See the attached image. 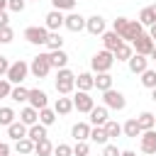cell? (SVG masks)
Masks as SVG:
<instances>
[{
    "label": "cell",
    "instance_id": "obj_14",
    "mask_svg": "<svg viewBox=\"0 0 156 156\" xmlns=\"http://www.w3.org/2000/svg\"><path fill=\"white\" fill-rule=\"evenodd\" d=\"M141 151L144 154H156V132L149 129V132H141Z\"/></svg>",
    "mask_w": 156,
    "mask_h": 156
},
{
    "label": "cell",
    "instance_id": "obj_27",
    "mask_svg": "<svg viewBox=\"0 0 156 156\" xmlns=\"http://www.w3.org/2000/svg\"><path fill=\"white\" fill-rule=\"evenodd\" d=\"M122 132H124L129 139L141 136V127H139V122H136V119H127V122H124V127H122Z\"/></svg>",
    "mask_w": 156,
    "mask_h": 156
},
{
    "label": "cell",
    "instance_id": "obj_22",
    "mask_svg": "<svg viewBox=\"0 0 156 156\" xmlns=\"http://www.w3.org/2000/svg\"><path fill=\"white\" fill-rule=\"evenodd\" d=\"M20 122L27 124V127L37 124V122H39V110H34V107H24V110L20 112Z\"/></svg>",
    "mask_w": 156,
    "mask_h": 156
},
{
    "label": "cell",
    "instance_id": "obj_48",
    "mask_svg": "<svg viewBox=\"0 0 156 156\" xmlns=\"http://www.w3.org/2000/svg\"><path fill=\"white\" fill-rule=\"evenodd\" d=\"M7 22H10V20H7V12L0 10V27H7Z\"/></svg>",
    "mask_w": 156,
    "mask_h": 156
},
{
    "label": "cell",
    "instance_id": "obj_25",
    "mask_svg": "<svg viewBox=\"0 0 156 156\" xmlns=\"http://www.w3.org/2000/svg\"><path fill=\"white\" fill-rule=\"evenodd\" d=\"M27 136L37 144V141H41V139H46V127L41 124V122H37V124H32L29 127V132H27Z\"/></svg>",
    "mask_w": 156,
    "mask_h": 156
},
{
    "label": "cell",
    "instance_id": "obj_40",
    "mask_svg": "<svg viewBox=\"0 0 156 156\" xmlns=\"http://www.w3.org/2000/svg\"><path fill=\"white\" fill-rule=\"evenodd\" d=\"M51 5H54V10H73L76 7V0H51Z\"/></svg>",
    "mask_w": 156,
    "mask_h": 156
},
{
    "label": "cell",
    "instance_id": "obj_26",
    "mask_svg": "<svg viewBox=\"0 0 156 156\" xmlns=\"http://www.w3.org/2000/svg\"><path fill=\"white\" fill-rule=\"evenodd\" d=\"M136 122H139L141 132H149V129H154V127H156V117H154L151 112H141V115L136 117Z\"/></svg>",
    "mask_w": 156,
    "mask_h": 156
},
{
    "label": "cell",
    "instance_id": "obj_29",
    "mask_svg": "<svg viewBox=\"0 0 156 156\" xmlns=\"http://www.w3.org/2000/svg\"><path fill=\"white\" fill-rule=\"evenodd\" d=\"M95 88L102 90V93L110 90V88H112V76H110V73H98V76H95Z\"/></svg>",
    "mask_w": 156,
    "mask_h": 156
},
{
    "label": "cell",
    "instance_id": "obj_54",
    "mask_svg": "<svg viewBox=\"0 0 156 156\" xmlns=\"http://www.w3.org/2000/svg\"><path fill=\"white\" fill-rule=\"evenodd\" d=\"M151 10H154V17H156V5H151Z\"/></svg>",
    "mask_w": 156,
    "mask_h": 156
},
{
    "label": "cell",
    "instance_id": "obj_7",
    "mask_svg": "<svg viewBox=\"0 0 156 156\" xmlns=\"http://www.w3.org/2000/svg\"><path fill=\"white\" fill-rule=\"evenodd\" d=\"M102 100H105V107H112V110H124V107H127L124 95H122L119 90H112V88L102 93Z\"/></svg>",
    "mask_w": 156,
    "mask_h": 156
},
{
    "label": "cell",
    "instance_id": "obj_23",
    "mask_svg": "<svg viewBox=\"0 0 156 156\" xmlns=\"http://www.w3.org/2000/svg\"><path fill=\"white\" fill-rule=\"evenodd\" d=\"M15 151H17V156H29V154H34V141L29 136H24V139L15 141Z\"/></svg>",
    "mask_w": 156,
    "mask_h": 156
},
{
    "label": "cell",
    "instance_id": "obj_49",
    "mask_svg": "<svg viewBox=\"0 0 156 156\" xmlns=\"http://www.w3.org/2000/svg\"><path fill=\"white\" fill-rule=\"evenodd\" d=\"M149 37H151V39H154V44H156V24H151V27H149Z\"/></svg>",
    "mask_w": 156,
    "mask_h": 156
},
{
    "label": "cell",
    "instance_id": "obj_31",
    "mask_svg": "<svg viewBox=\"0 0 156 156\" xmlns=\"http://www.w3.org/2000/svg\"><path fill=\"white\" fill-rule=\"evenodd\" d=\"M141 85L149 88V90L156 88V68H146V71L141 73Z\"/></svg>",
    "mask_w": 156,
    "mask_h": 156
},
{
    "label": "cell",
    "instance_id": "obj_15",
    "mask_svg": "<svg viewBox=\"0 0 156 156\" xmlns=\"http://www.w3.org/2000/svg\"><path fill=\"white\" fill-rule=\"evenodd\" d=\"M102 44H105V49H107V51H112V54H115L124 41H122V37H119L117 32H105V34H102Z\"/></svg>",
    "mask_w": 156,
    "mask_h": 156
},
{
    "label": "cell",
    "instance_id": "obj_44",
    "mask_svg": "<svg viewBox=\"0 0 156 156\" xmlns=\"http://www.w3.org/2000/svg\"><path fill=\"white\" fill-rule=\"evenodd\" d=\"M24 5H27V0H7V7H10L12 12H22Z\"/></svg>",
    "mask_w": 156,
    "mask_h": 156
},
{
    "label": "cell",
    "instance_id": "obj_46",
    "mask_svg": "<svg viewBox=\"0 0 156 156\" xmlns=\"http://www.w3.org/2000/svg\"><path fill=\"white\" fill-rule=\"evenodd\" d=\"M10 61H7V56H0V76H7V71H10Z\"/></svg>",
    "mask_w": 156,
    "mask_h": 156
},
{
    "label": "cell",
    "instance_id": "obj_8",
    "mask_svg": "<svg viewBox=\"0 0 156 156\" xmlns=\"http://www.w3.org/2000/svg\"><path fill=\"white\" fill-rule=\"evenodd\" d=\"M154 39L149 37V34H141L139 39H134L132 41V49L136 51V54H141V56H151V51H154Z\"/></svg>",
    "mask_w": 156,
    "mask_h": 156
},
{
    "label": "cell",
    "instance_id": "obj_50",
    "mask_svg": "<svg viewBox=\"0 0 156 156\" xmlns=\"http://www.w3.org/2000/svg\"><path fill=\"white\" fill-rule=\"evenodd\" d=\"M7 7V0H0V10H5Z\"/></svg>",
    "mask_w": 156,
    "mask_h": 156
},
{
    "label": "cell",
    "instance_id": "obj_32",
    "mask_svg": "<svg viewBox=\"0 0 156 156\" xmlns=\"http://www.w3.org/2000/svg\"><path fill=\"white\" fill-rule=\"evenodd\" d=\"M132 56H134V49H132V44H127V41L115 51V58H117V61H129Z\"/></svg>",
    "mask_w": 156,
    "mask_h": 156
},
{
    "label": "cell",
    "instance_id": "obj_3",
    "mask_svg": "<svg viewBox=\"0 0 156 156\" xmlns=\"http://www.w3.org/2000/svg\"><path fill=\"white\" fill-rule=\"evenodd\" d=\"M73 88H76V73L68 68H61L56 73V90L61 95H68V93H73Z\"/></svg>",
    "mask_w": 156,
    "mask_h": 156
},
{
    "label": "cell",
    "instance_id": "obj_28",
    "mask_svg": "<svg viewBox=\"0 0 156 156\" xmlns=\"http://www.w3.org/2000/svg\"><path fill=\"white\" fill-rule=\"evenodd\" d=\"M34 154H37V156H51V154H54V144L49 141V136L34 144Z\"/></svg>",
    "mask_w": 156,
    "mask_h": 156
},
{
    "label": "cell",
    "instance_id": "obj_42",
    "mask_svg": "<svg viewBox=\"0 0 156 156\" xmlns=\"http://www.w3.org/2000/svg\"><path fill=\"white\" fill-rule=\"evenodd\" d=\"M54 156H73V146L58 144V146H54Z\"/></svg>",
    "mask_w": 156,
    "mask_h": 156
},
{
    "label": "cell",
    "instance_id": "obj_12",
    "mask_svg": "<svg viewBox=\"0 0 156 156\" xmlns=\"http://www.w3.org/2000/svg\"><path fill=\"white\" fill-rule=\"evenodd\" d=\"M63 27H66L68 32H80V29H85V17L78 15V12H71V15L66 17Z\"/></svg>",
    "mask_w": 156,
    "mask_h": 156
},
{
    "label": "cell",
    "instance_id": "obj_1",
    "mask_svg": "<svg viewBox=\"0 0 156 156\" xmlns=\"http://www.w3.org/2000/svg\"><path fill=\"white\" fill-rule=\"evenodd\" d=\"M112 32H117L122 37V41H134L144 34V27L139 20H127V17H117L112 24Z\"/></svg>",
    "mask_w": 156,
    "mask_h": 156
},
{
    "label": "cell",
    "instance_id": "obj_53",
    "mask_svg": "<svg viewBox=\"0 0 156 156\" xmlns=\"http://www.w3.org/2000/svg\"><path fill=\"white\" fill-rule=\"evenodd\" d=\"M151 58H154V61H156V46H154V51H151Z\"/></svg>",
    "mask_w": 156,
    "mask_h": 156
},
{
    "label": "cell",
    "instance_id": "obj_21",
    "mask_svg": "<svg viewBox=\"0 0 156 156\" xmlns=\"http://www.w3.org/2000/svg\"><path fill=\"white\" fill-rule=\"evenodd\" d=\"M76 85H78V90L88 93L90 88H95V76L93 73H78L76 76Z\"/></svg>",
    "mask_w": 156,
    "mask_h": 156
},
{
    "label": "cell",
    "instance_id": "obj_52",
    "mask_svg": "<svg viewBox=\"0 0 156 156\" xmlns=\"http://www.w3.org/2000/svg\"><path fill=\"white\" fill-rule=\"evenodd\" d=\"M151 100H154V102H156V88H154V90H151Z\"/></svg>",
    "mask_w": 156,
    "mask_h": 156
},
{
    "label": "cell",
    "instance_id": "obj_33",
    "mask_svg": "<svg viewBox=\"0 0 156 156\" xmlns=\"http://www.w3.org/2000/svg\"><path fill=\"white\" fill-rule=\"evenodd\" d=\"M10 98H12L15 102H27V100H29V90H27L24 85H15L12 93H10Z\"/></svg>",
    "mask_w": 156,
    "mask_h": 156
},
{
    "label": "cell",
    "instance_id": "obj_11",
    "mask_svg": "<svg viewBox=\"0 0 156 156\" xmlns=\"http://www.w3.org/2000/svg\"><path fill=\"white\" fill-rule=\"evenodd\" d=\"M29 107H34V110H44L46 107V102H49V98H46V93L44 90H39V88H34V90H29Z\"/></svg>",
    "mask_w": 156,
    "mask_h": 156
},
{
    "label": "cell",
    "instance_id": "obj_30",
    "mask_svg": "<svg viewBox=\"0 0 156 156\" xmlns=\"http://www.w3.org/2000/svg\"><path fill=\"white\" fill-rule=\"evenodd\" d=\"M107 139H110V136H107L105 127H93V129H90V141H95V144H102V146H105V144H107Z\"/></svg>",
    "mask_w": 156,
    "mask_h": 156
},
{
    "label": "cell",
    "instance_id": "obj_55",
    "mask_svg": "<svg viewBox=\"0 0 156 156\" xmlns=\"http://www.w3.org/2000/svg\"><path fill=\"white\" fill-rule=\"evenodd\" d=\"M27 2H29V0H27Z\"/></svg>",
    "mask_w": 156,
    "mask_h": 156
},
{
    "label": "cell",
    "instance_id": "obj_24",
    "mask_svg": "<svg viewBox=\"0 0 156 156\" xmlns=\"http://www.w3.org/2000/svg\"><path fill=\"white\" fill-rule=\"evenodd\" d=\"M71 110H76L71 98H56V105H54V112L56 115H68Z\"/></svg>",
    "mask_w": 156,
    "mask_h": 156
},
{
    "label": "cell",
    "instance_id": "obj_9",
    "mask_svg": "<svg viewBox=\"0 0 156 156\" xmlns=\"http://www.w3.org/2000/svg\"><path fill=\"white\" fill-rule=\"evenodd\" d=\"M73 107H76L78 112H90V110L95 107V102H93V98H90L88 93L78 90V93H76V98H73Z\"/></svg>",
    "mask_w": 156,
    "mask_h": 156
},
{
    "label": "cell",
    "instance_id": "obj_47",
    "mask_svg": "<svg viewBox=\"0 0 156 156\" xmlns=\"http://www.w3.org/2000/svg\"><path fill=\"white\" fill-rule=\"evenodd\" d=\"M10 151H12L10 144L7 141H0V156H10Z\"/></svg>",
    "mask_w": 156,
    "mask_h": 156
},
{
    "label": "cell",
    "instance_id": "obj_34",
    "mask_svg": "<svg viewBox=\"0 0 156 156\" xmlns=\"http://www.w3.org/2000/svg\"><path fill=\"white\" fill-rule=\"evenodd\" d=\"M15 110L12 107H0V127H10L15 122Z\"/></svg>",
    "mask_w": 156,
    "mask_h": 156
},
{
    "label": "cell",
    "instance_id": "obj_36",
    "mask_svg": "<svg viewBox=\"0 0 156 156\" xmlns=\"http://www.w3.org/2000/svg\"><path fill=\"white\" fill-rule=\"evenodd\" d=\"M46 46H49V51H58V49L63 46V39H61V34H58V32H49Z\"/></svg>",
    "mask_w": 156,
    "mask_h": 156
},
{
    "label": "cell",
    "instance_id": "obj_37",
    "mask_svg": "<svg viewBox=\"0 0 156 156\" xmlns=\"http://www.w3.org/2000/svg\"><path fill=\"white\" fill-rule=\"evenodd\" d=\"M39 122H41L44 127H49V124H54V122H56V112H54V110H49V107H44V110H39Z\"/></svg>",
    "mask_w": 156,
    "mask_h": 156
},
{
    "label": "cell",
    "instance_id": "obj_35",
    "mask_svg": "<svg viewBox=\"0 0 156 156\" xmlns=\"http://www.w3.org/2000/svg\"><path fill=\"white\" fill-rule=\"evenodd\" d=\"M139 22H141V27H151V24H156L154 10H151V7H144V10L139 12Z\"/></svg>",
    "mask_w": 156,
    "mask_h": 156
},
{
    "label": "cell",
    "instance_id": "obj_5",
    "mask_svg": "<svg viewBox=\"0 0 156 156\" xmlns=\"http://www.w3.org/2000/svg\"><path fill=\"white\" fill-rule=\"evenodd\" d=\"M27 73H29V63H24V61L20 58V61H15V63L10 66V71H7V80L15 83V85H22V80L27 78Z\"/></svg>",
    "mask_w": 156,
    "mask_h": 156
},
{
    "label": "cell",
    "instance_id": "obj_51",
    "mask_svg": "<svg viewBox=\"0 0 156 156\" xmlns=\"http://www.w3.org/2000/svg\"><path fill=\"white\" fill-rule=\"evenodd\" d=\"M122 156H136L134 151H122Z\"/></svg>",
    "mask_w": 156,
    "mask_h": 156
},
{
    "label": "cell",
    "instance_id": "obj_6",
    "mask_svg": "<svg viewBox=\"0 0 156 156\" xmlns=\"http://www.w3.org/2000/svg\"><path fill=\"white\" fill-rule=\"evenodd\" d=\"M24 39H27L29 44L41 46V44H46V39H49V29H46V27H27V29H24Z\"/></svg>",
    "mask_w": 156,
    "mask_h": 156
},
{
    "label": "cell",
    "instance_id": "obj_18",
    "mask_svg": "<svg viewBox=\"0 0 156 156\" xmlns=\"http://www.w3.org/2000/svg\"><path fill=\"white\" fill-rule=\"evenodd\" d=\"M27 132H29V127H27V124H22V122H12V124L7 127V136H10V139H15V141L24 139V136H27Z\"/></svg>",
    "mask_w": 156,
    "mask_h": 156
},
{
    "label": "cell",
    "instance_id": "obj_45",
    "mask_svg": "<svg viewBox=\"0 0 156 156\" xmlns=\"http://www.w3.org/2000/svg\"><path fill=\"white\" fill-rule=\"evenodd\" d=\"M102 156H122V151H119L115 144H105V149H102Z\"/></svg>",
    "mask_w": 156,
    "mask_h": 156
},
{
    "label": "cell",
    "instance_id": "obj_38",
    "mask_svg": "<svg viewBox=\"0 0 156 156\" xmlns=\"http://www.w3.org/2000/svg\"><path fill=\"white\" fill-rule=\"evenodd\" d=\"M105 132H107V136L112 139V136H119V134H122V127H119L117 122H112V119H107V124H105Z\"/></svg>",
    "mask_w": 156,
    "mask_h": 156
},
{
    "label": "cell",
    "instance_id": "obj_4",
    "mask_svg": "<svg viewBox=\"0 0 156 156\" xmlns=\"http://www.w3.org/2000/svg\"><path fill=\"white\" fill-rule=\"evenodd\" d=\"M29 71H32V76H34V78H46V76H49V71H51L49 54H39V56H34V58H32V63H29Z\"/></svg>",
    "mask_w": 156,
    "mask_h": 156
},
{
    "label": "cell",
    "instance_id": "obj_19",
    "mask_svg": "<svg viewBox=\"0 0 156 156\" xmlns=\"http://www.w3.org/2000/svg\"><path fill=\"white\" fill-rule=\"evenodd\" d=\"M90 124H85V122H78V124H73V129H71V136L76 139V141H85V139H90Z\"/></svg>",
    "mask_w": 156,
    "mask_h": 156
},
{
    "label": "cell",
    "instance_id": "obj_20",
    "mask_svg": "<svg viewBox=\"0 0 156 156\" xmlns=\"http://www.w3.org/2000/svg\"><path fill=\"white\" fill-rule=\"evenodd\" d=\"M49 61H51V68H66V63H68V54L63 51V49H58V51H51L49 54Z\"/></svg>",
    "mask_w": 156,
    "mask_h": 156
},
{
    "label": "cell",
    "instance_id": "obj_43",
    "mask_svg": "<svg viewBox=\"0 0 156 156\" xmlns=\"http://www.w3.org/2000/svg\"><path fill=\"white\" fill-rule=\"evenodd\" d=\"M10 93H12V83L5 78V80H0V100L2 98H10Z\"/></svg>",
    "mask_w": 156,
    "mask_h": 156
},
{
    "label": "cell",
    "instance_id": "obj_10",
    "mask_svg": "<svg viewBox=\"0 0 156 156\" xmlns=\"http://www.w3.org/2000/svg\"><path fill=\"white\" fill-rule=\"evenodd\" d=\"M44 20H46V24H44V27H46L49 32H58V29L63 27V22H66V17H63L58 10H51V12H49Z\"/></svg>",
    "mask_w": 156,
    "mask_h": 156
},
{
    "label": "cell",
    "instance_id": "obj_39",
    "mask_svg": "<svg viewBox=\"0 0 156 156\" xmlns=\"http://www.w3.org/2000/svg\"><path fill=\"white\" fill-rule=\"evenodd\" d=\"M15 39V32H12V27L7 24V27H0V44H10Z\"/></svg>",
    "mask_w": 156,
    "mask_h": 156
},
{
    "label": "cell",
    "instance_id": "obj_17",
    "mask_svg": "<svg viewBox=\"0 0 156 156\" xmlns=\"http://www.w3.org/2000/svg\"><path fill=\"white\" fill-rule=\"evenodd\" d=\"M90 124L93 127H105L107 124V107H93L90 110Z\"/></svg>",
    "mask_w": 156,
    "mask_h": 156
},
{
    "label": "cell",
    "instance_id": "obj_41",
    "mask_svg": "<svg viewBox=\"0 0 156 156\" xmlns=\"http://www.w3.org/2000/svg\"><path fill=\"white\" fill-rule=\"evenodd\" d=\"M88 154H90L88 141H76V146H73V156H88Z\"/></svg>",
    "mask_w": 156,
    "mask_h": 156
},
{
    "label": "cell",
    "instance_id": "obj_2",
    "mask_svg": "<svg viewBox=\"0 0 156 156\" xmlns=\"http://www.w3.org/2000/svg\"><path fill=\"white\" fill-rule=\"evenodd\" d=\"M112 63H115V54H112V51H107V49L98 51V54L90 58V66H93V71H95V73H110Z\"/></svg>",
    "mask_w": 156,
    "mask_h": 156
},
{
    "label": "cell",
    "instance_id": "obj_16",
    "mask_svg": "<svg viewBox=\"0 0 156 156\" xmlns=\"http://www.w3.org/2000/svg\"><path fill=\"white\" fill-rule=\"evenodd\" d=\"M127 63H129V71H132V73H139V76L149 68V58H146V56H141V54H134Z\"/></svg>",
    "mask_w": 156,
    "mask_h": 156
},
{
    "label": "cell",
    "instance_id": "obj_13",
    "mask_svg": "<svg viewBox=\"0 0 156 156\" xmlns=\"http://www.w3.org/2000/svg\"><path fill=\"white\" fill-rule=\"evenodd\" d=\"M85 29H88L93 37L105 34V20H102L100 15H93V17H88V20H85Z\"/></svg>",
    "mask_w": 156,
    "mask_h": 156
}]
</instances>
